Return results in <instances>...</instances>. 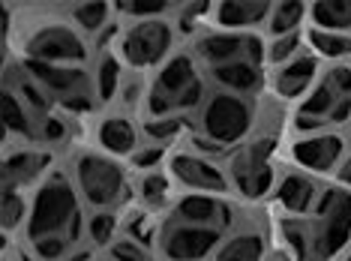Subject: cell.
I'll return each instance as SVG.
<instances>
[{
	"instance_id": "6da1fadb",
	"label": "cell",
	"mask_w": 351,
	"mask_h": 261,
	"mask_svg": "<svg viewBox=\"0 0 351 261\" xmlns=\"http://www.w3.org/2000/svg\"><path fill=\"white\" fill-rule=\"evenodd\" d=\"M25 243L36 261H63L87 237L84 201L66 171H51L30 195Z\"/></svg>"
},
{
	"instance_id": "7a4b0ae2",
	"label": "cell",
	"mask_w": 351,
	"mask_h": 261,
	"mask_svg": "<svg viewBox=\"0 0 351 261\" xmlns=\"http://www.w3.org/2000/svg\"><path fill=\"white\" fill-rule=\"evenodd\" d=\"M204 78L198 73V58L189 51L171 54L162 66L156 69L154 82L147 87L145 117H174L186 114L193 108L204 105Z\"/></svg>"
},
{
	"instance_id": "3957f363",
	"label": "cell",
	"mask_w": 351,
	"mask_h": 261,
	"mask_svg": "<svg viewBox=\"0 0 351 261\" xmlns=\"http://www.w3.org/2000/svg\"><path fill=\"white\" fill-rule=\"evenodd\" d=\"M21 54L25 60L36 63H54V66H84L90 60V45L84 34L78 30L69 15H58L54 10H45L21 34Z\"/></svg>"
},
{
	"instance_id": "277c9868",
	"label": "cell",
	"mask_w": 351,
	"mask_h": 261,
	"mask_svg": "<svg viewBox=\"0 0 351 261\" xmlns=\"http://www.w3.org/2000/svg\"><path fill=\"white\" fill-rule=\"evenodd\" d=\"M69 177L90 210H114L130 199V174L123 162L106 150H78L69 165Z\"/></svg>"
},
{
	"instance_id": "5b68a950",
	"label": "cell",
	"mask_w": 351,
	"mask_h": 261,
	"mask_svg": "<svg viewBox=\"0 0 351 261\" xmlns=\"http://www.w3.org/2000/svg\"><path fill=\"white\" fill-rule=\"evenodd\" d=\"M351 121V66L339 63L318 78L315 87L300 99L294 112V129L309 136L324 126H339Z\"/></svg>"
},
{
	"instance_id": "8992f818",
	"label": "cell",
	"mask_w": 351,
	"mask_h": 261,
	"mask_svg": "<svg viewBox=\"0 0 351 261\" xmlns=\"http://www.w3.org/2000/svg\"><path fill=\"white\" fill-rule=\"evenodd\" d=\"M309 223V243L313 258L309 261H330L342 256L351 243V189L327 186L318 195Z\"/></svg>"
},
{
	"instance_id": "52a82bcc",
	"label": "cell",
	"mask_w": 351,
	"mask_h": 261,
	"mask_svg": "<svg viewBox=\"0 0 351 261\" xmlns=\"http://www.w3.org/2000/svg\"><path fill=\"white\" fill-rule=\"evenodd\" d=\"M21 69L49 93L63 114H84L93 108V102H99L93 90V75L84 66H54L21 58Z\"/></svg>"
},
{
	"instance_id": "ba28073f",
	"label": "cell",
	"mask_w": 351,
	"mask_h": 261,
	"mask_svg": "<svg viewBox=\"0 0 351 261\" xmlns=\"http://www.w3.org/2000/svg\"><path fill=\"white\" fill-rule=\"evenodd\" d=\"M255 126V105L246 97L217 90L202 105V136L210 138L222 150L243 145V138Z\"/></svg>"
},
{
	"instance_id": "9c48e42d",
	"label": "cell",
	"mask_w": 351,
	"mask_h": 261,
	"mask_svg": "<svg viewBox=\"0 0 351 261\" xmlns=\"http://www.w3.org/2000/svg\"><path fill=\"white\" fill-rule=\"evenodd\" d=\"M174 49V27L165 18H147L132 21L130 27L121 30L117 39V58L130 69H150L162 66L171 58Z\"/></svg>"
},
{
	"instance_id": "30bf717a",
	"label": "cell",
	"mask_w": 351,
	"mask_h": 261,
	"mask_svg": "<svg viewBox=\"0 0 351 261\" xmlns=\"http://www.w3.org/2000/svg\"><path fill=\"white\" fill-rule=\"evenodd\" d=\"M274 136H261V138H252L250 145H243L231 156V189L241 192L243 199H261L267 195L270 189L276 186V177L279 174L274 171V162H270V150H274Z\"/></svg>"
},
{
	"instance_id": "8fae6325",
	"label": "cell",
	"mask_w": 351,
	"mask_h": 261,
	"mask_svg": "<svg viewBox=\"0 0 351 261\" xmlns=\"http://www.w3.org/2000/svg\"><path fill=\"white\" fill-rule=\"evenodd\" d=\"M226 234L222 228H207V225H189L178 223V219H165L159 228L156 249L162 261H204L217 256Z\"/></svg>"
},
{
	"instance_id": "7c38bea8",
	"label": "cell",
	"mask_w": 351,
	"mask_h": 261,
	"mask_svg": "<svg viewBox=\"0 0 351 261\" xmlns=\"http://www.w3.org/2000/svg\"><path fill=\"white\" fill-rule=\"evenodd\" d=\"M169 174L174 184H180L186 192H204V195H228L231 180L210 156L195 153V150H183V153L169 156Z\"/></svg>"
},
{
	"instance_id": "4fadbf2b",
	"label": "cell",
	"mask_w": 351,
	"mask_h": 261,
	"mask_svg": "<svg viewBox=\"0 0 351 261\" xmlns=\"http://www.w3.org/2000/svg\"><path fill=\"white\" fill-rule=\"evenodd\" d=\"M265 45L255 34H234V30H210V34L198 36L195 42V58L204 63L207 69L226 66V63L237 60H255L265 63Z\"/></svg>"
},
{
	"instance_id": "5bb4252c",
	"label": "cell",
	"mask_w": 351,
	"mask_h": 261,
	"mask_svg": "<svg viewBox=\"0 0 351 261\" xmlns=\"http://www.w3.org/2000/svg\"><path fill=\"white\" fill-rule=\"evenodd\" d=\"M346 136L333 129H322V132H309L291 141V160L300 165L303 171L313 174H327L337 171L342 160H346Z\"/></svg>"
},
{
	"instance_id": "9a60e30c",
	"label": "cell",
	"mask_w": 351,
	"mask_h": 261,
	"mask_svg": "<svg viewBox=\"0 0 351 261\" xmlns=\"http://www.w3.org/2000/svg\"><path fill=\"white\" fill-rule=\"evenodd\" d=\"M49 165H51V153L43 147H10L3 153V186L12 189H27V186H39L49 177Z\"/></svg>"
},
{
	"instance_id": "2e32d148",
	"label": "cell",
	"mask_w": 351,
	"mask_h": 261,
	"mask_svg": "<svg viewBox=\"0 0 351 261\" xmlns=\"http://www.w3.org/2000/svg\"><path fill=\"white\" fill-rule=\"evenodd\" d=\"M171 219L189 225H207V228H226L231 219L228 204L219 195H204V192H183L171 204Z\"/></svg>"
},
{
	"instance_id": "e0dca14e",
	"label": "cell",
	"mask_w": 351,
	"mask_h": 261,
	"mask_svg": "<svg viewBox=\"0 0 351 261\" xmlns=\"http://www.w3.org/2000/svg\"><path fill=\"white\" fill-rule=\"evenodd\" d=\"M318 195H322V189H318V184L306 171L289 169L276 177L274 199L289 216H309L315 208V201H318Z\"/></svg>"
},
{
	"instance_id": "ac0fdd59",
	"label": "cell",
	"mask_w": 351,
	"mask_h": 261,
	"mask_svg": "<svg viewBox=\"0 0 351 261\" xmlns=\"http://www.w3.org/2000/svg\"><path fill=\"white\" fill-rule=\"evenodd\" d=\"M270 10L274 3H265V0H222V3H213L210 18L222 30L252 34V27H267Z\"/></svg>"
},
{
	"instance_id": "d6986e66",
	"label": "cell",
	"mask_w": 351,
	"mask_h": 261,
	"mask_svg": "<svg viewBox=\"0 0 351 261\" xmlns=\"http://www.w3.org/2000/svg\"><path fill=\"white\" fill-rule=\"evenodd\" d=\"M318 82V58L315 54H298L294 60L274 69V90L279 99H303Z\"/></svg>"
},
{
	"instance_id": "ffe728a7",
	"label": "cell",
	"mask_w": 351,
	"mask_h": 261,
	"mask_svg": "<svg viewBox=\"0 0 351 261\" xmlns=\"http://www.w3.org/2000/svg\"><path fill=\"white\" fill-rule=\"evenodd\" d=\"M97 145L108 156H132L138 150V126L126 114H108L97 123Z\"/></svg>"
},
{
	"instance_id": "44dd1931",
	"label": "cell",
	"mask_w": 351,
	"mask_h": 261,
	"mask_svg": "<svg viewBox=\"0 0 351 261\" xmlns=\"http://www.w3.org/2000/svg\"><path fill=\"white\" fill-rule=\"evenodd\" d=\"M213 84H219V90L234 93V97H250L261 87V63L255 60H237V63H226V66H213L207 69Z\"/></svg>"
},
{
	"instance_id": "7402d4cb",
	"label": "cell",
	"mask_w": 351,
	"mask_h": 261,
	"mask_svg": "<svg viewBox=\"0 0 351 261\" xmlns=\"http://www.w3.org/2000/svg\"><path fill=\"white\" fill-rule=\"evenodd\" d=\"M3 132L6 138H19V141H39V117L21 102V97L12 87H3Z\"/></svg>"
},
{
	"instance_id": "603a6c76",
	"label": "cell",
	"mask_w": 351,
	"mask_h": 261,
	"mask_svg": "<svg viewBox=\"0 0 351 261\" xmlns=\"http://www.w3.org/2000/svg\"><path fill=\"white\" fill-rule=\"evenodd\" d=\"M265 252H267L265 234L255 225H241L222 240L213 261H265Z\"/></svg>"
},
{
	"instance_id": "cb8c5ba5",
	"label": "cell",
	"mask_w": 351,
	"mask_h": 261,
	"mask_svg": "<svg viewBox=\"0 0 351 261\" xmlns=\"http://www.w3.org/2000/svg\"><path fill=\"white\" fill-rule=\"evenodd\" d=\"M121 58L117 51H102L99 60L93 63V90H97V99L99 102H111L114 97H121V87L126 82L123 75V66H121Z\"/></svg>"
},
{
	"instance_id": "d4e9b609",
	"label": "cell",
	"mask_w": 351,
	"mask_h": 261,
	"mask_svg": "<svg viewBox=\"0 0 351 261\" xmlns=\"http://www.w3.org/2000/svg\"><path fill=\"white\" fill-rule=\"evenodd\" d=\"M309 18L318 30L351 34V0H315L309 3Z\"/></svg>"
},
{
	"instance_id": "484cf974",
	"label": "cell",
	"mask_w": 351,
	"mask_h": 261,
	"mask_svg": "<svg viewBox=\"0 0 351 261\" xmlns=\"http://www.w3.org/2000/svg\"><path fill=\"white\" fill-rule=\"evenodd\" d=\"M111 6L114 3H69V21L87 36H97L108 27L111 21Z\"/></svg>"
},
{
	"instance_id": "4316f807",
	"label": "cell",
	"mask_w": 351,
	"mask_h": 261,
	"mask_svg": "<svg viewBox=\"0 0 351 261\" xmlns=\"http://www.w3.org/2000/svg\"><path fill=\"white\" fill-rule=\"evenodd\" d=\"M306 15H309V6L298 3V0H289V3H274L270 18H267V36L276 39V36L298 34V27L303 25V18H306Z\"/></svg>"
},
{
	"instance_id": "83f0119b",
	"label": "cell",
	"mask_w": 351,
	"mask_h": 261,
	"mask_svg": "<svg viewBox=\"0 0 351 261\" xmlns=\"http://www.w3.org/2000/svg\"><path fill=\"white\" fill-rule=\"evenodd\" d=\"M309 49L315 51V58L324 60H346L351 58V34H330V30L313 27L306 34Z\"/></svg>"
},
{
	"instance_id": "f1b7e54d",
	"label": "cell",
	"mask_w": 351,
	"mask_h": 261,
	"mask_svg": "<svg viewBox=\"0 0 351 261\" xmlns=\"http://www.w3.org/2000/svg\"><path fill=\"white\" fill-rule=\"evenodd\" d=\"M138 199L147 210H159L171 201V174H165L162 169L141 174L138 180Z\"/></svg>"
},
{
	"instance_id": "f546056e",
	"label": "cell",
	"mask_w": 351,
	"mask_h": 261,
	"mask_svg": "<svg viewBox=\"0 0 351 261\" xmlns=\"http://www.w3.org/2000/svg\"><path fill=\"white\" fill-rule=\"evenodd\" d=\"M282 243L291 252V261H309L313 258V243H309V223L306 216H289L279 225Z\"/></svg>"
},
{
	"instance_id": "4dcf8cb0",
	"label": "cell",
	"mask_w": 351,
	"mask_h": 261,
	"mask_svg": "<svg viewBox=\"0 0 351 261\" xmlns=\"http://www.w3.org/2000/svg\"><path fill=\"white\" fill-rule=\"evenodd\" d=\"M0 210H3V232L12 234L15 228L25 232L27 213H30V199L25 195V189H12L3 186V201H0Z\"/></svg>"
},
{
	"instance_id": "1f68e13d",
	"label": "cell",
	"mask_w": 351,
	"mask_h": 261,
	"mask_svg": "<svg viewBox=\"0 0 351 261\" xmlns=\"http://www.w3.org/2000/svg\"><path fill=\"white\" fill-rule=\"evenodd\" d=\"M117 228H121V216L114 210H93L87 216V240L93 247H111L117 240Z\"/></svg>"
},
{
	"instance_id": "d6a6232c",
	"label": "cell",
	"mask_w": 351,
	"mask_h": 261,
	"mask_svg": "<svg viewBox=\"0 0 351 261\" xmlns=\"http://www.w3.org/2000/svg\"><path fill=\"white\" fill-rule=\"evenodd\" d=\"M183 129H186V117H180V114H174V117H145V123H141L145 138L150 141V145H162V147H169Z\"/></svg>"
},
{
	"instance_id": "836d02e7",
	"label": "cell",
	"mask_w": 351,
	"mask_h": 261,
	"mask_svg": "<svg viewBox=\"0 0 351 261\" xmlns=\"http://www.w3.org/2000/svg\"><path fill=\"white\" fill-rule=\"evenodd\" d=\"M178 3L171 0H117L114 10L121 15H130L132 21H147V18H165Z\"/></svg>"
},
{
	"instance_id": "e575fe53",
	"label": "cell",
	"mask_w": 351,
	"mask_h": 261,
	"mask_svg": "<svg viewBox=\"0 0 351 261\" xmlns=\"http://www.w3.org/2000/svg\"><path fill=\"white\" fill-rule=\"evenodd\" d=\"M123 228H126V237H130V240H135V243H141V247L150 249L159 240V228L162 225H156L154 219H150L147 210H132L130 216H126Z\"/></svg>"
},
{
	"instance_id": "d590c367",
	"label": "cell",
	"mask_w": 351,
	"mask_h": 261,
	"mask_svg": "<svg viewBox=\"0 0 351 261\" xmlns=\"http://www.w3.org/2000/svg\"><path fill=\"white\" fill-rule=\"evenodd\" d=\"M300 45H303V36L300 34L276 36V39H270V45H267V51H265V60L274 63V66H282V63H289V60L298 58V54H303Z\"/></svg>"
},
{
	"instance_id": "8d00e7d4",
	"label": "cell",
	"mask_w": 351,
	"mask_h": 261,
	"mask_svg": "<svg viewBox=\"0 0 351 261\" xmlns=\"http://www.w3.org/2000/svg\"><path fill=\"white\" fill-rule=\"evenodd\" d=\"M69 138V121L63 112H51L49 117H43L39 123V141L45 145H63Z\"/></svg>"
},
{
	"instance_id": "74e56055",
	"label": "cell",
	"mask_w": 351,
	"mask_h": 261,
	"mask_svg": "<svg viewBox=\"0 0 351 261\" xmlns=\"http://www.w3.org/2000/svg\"><path fill=\"white\" fill-rule=\"evenodd\" d=\"M108 258L111 261H154L147 247L130 240V237H117V240L108 247Z\"/></svg>"
},
{
	"instance_id": "f35d334b",
	"label": "cell",
	"mask_w": 351,
	"mask_h": 261,
	"mask_svg": "<svg viewBox=\"0 0 351 261\" xmlns=\"http://www.w3.org/2000/svg\"><path fill=\"white\" fill-rule=\"evenodd\" d=\"M130 162L135 165V169H141V171H156L159 165L165 162V147L162 145H147V147H138L135 153L130 156Z\"/></svg>"
},
{
	"instance_id": "ab89813d",
	"label": "cell",
	"mask_w": 351,
	"mask_h": 261,
	"mask_svg": "<svg viewBox=\"0 0 351 261\" xmlns=\"http://www.w3.org/2000/svg\"><path fill=\"white\" fill-rule=\"evenodd\" d=\"M337 177H339V186L351 189V150L346 153V160H342V165L337 169Z\"/></svg>"
},
{
	"instance_id": "60d3db41",
	"label": "cell",
	"mask_w": 351,
	"mask_h": 261,
	"mask_svg": "<svg viewBox=\"0 0 351 261\" xmlns=\"http://www.w3.org/2000/svg\"><path fill=\"white\" fill-rule=\"evenodd\" d=\"M63 261H93V247H78L73 256H66Z\"/></svg>"
},
{
	"instance_id": "b9f144b4",
	"label": "cell",
	"mask_w": 351,
	"mask_h": 261,
	"mask_svg": "<svg viewBox=\"0 0 351 261\" xmlns=\"http://www.w3.org/2000/svg\"><path fill=\"white\" fill-rule=\"evenodd\" d=\"M342 261H351V243H348V249L342 252Z\"/></svg>"
},
{
	"instance_id": "7bdbcfd3",
	"label": "cell",
	"mask_w": 351,
	"mask_h": 261,
	"mask_svg": "<svg viewBox=\"0 0 351 261\" xmlns=\"http://www.w3.org/2000/svg\"><path fill=\"white\" fill-rule=\"evenodd\" d=\"M99 261H111V258H99Z\"/></svg>"
}]
</instances>
